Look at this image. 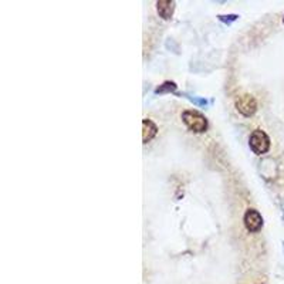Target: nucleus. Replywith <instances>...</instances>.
Segmentation results:
<instances>
[{
    "mask_svg": "<svg viewBox=\"0 0 284 284\" xmlns=\"http://www.w3.org/2000/svg\"><path fill=\"white\" fill-rule=\"evenodd\" d=\"M283 21H284V19H283Z\"/></svg>",
    "mask_w": 284,
    "mask_h": 284,
    "instance_id": "obj_8",
    "label": "nucleus"
},
{
    "mask_svg": "<svg viewBox=\"0 0 284 284\" xmlns=\"http://www.w3.org/2000/svg\"><path fill=\"white\" fill-rule=\"evenodd\" d=\"M182 119H184L185 125H187L190 131L197 132V134L205 132L206 128H207V121H206L205 115L200 114L199 111H195V109H188V111H185V112L182 114Z\"/></svg>",
    "mask_w": 284,
    "mask_h": 284,
    "instance_id": "obj_1",
    "label": "nucleus"
},
{
    "mask_svg": "<svg viewBox=\"0 0 284 284\" xmlns=\"http://www.w3.org/2000/svg\"><path fill=\"white\" fill-rule=\"evenodd\" d=\"M236 108L245 117H250V115H253L256 112L257 104H256V99L252 95L245 94V95H242V97H239L236 99Z\"/></svg>",
    "mask_w": 284,
    "mask_h": 284,
    "instance_id": "obj_3",
    "label": "nucleus"
},
{
    "mask_svg": "<svg viewBox=\"0 0 284 284\" xmlns=\"http://www.w3.org/2000/svg\"><path fill=\"white\" fill-rule=\"evenodd\" d=\"M142 127H144L142 128V129H144V132H142V141H144V144H148L152 138L157 135L158 128L151 119H144V121H142Z\"/></svg>",
    "mask_w": 284,
    "mask_h": 284,
    "instance_id": "obj_6",
    "label": "nucleus"
},
{
    "mask_svg": "<svg viewBox=\"0 0 284 284\" xmlns=\"http://www.w3.org/2000/svg\"><path fill=\"white\" fill-rule=\"evenodd\" d=\"M245 226L249 232H259L263 226V217L255 209H249L245 215Z\"/></svg>",
    "mask_w": 284,
    "mask_h": 284,
    "instance_id": "obj_4",
    "label": "nucleus"
},
{
    "mask_svg": "<svg viewBox=\"0 0 284 284\" xmlns=\"http://www.w3.org/2000/svg\"><path fill=\"white\" fill-rule=\"evenodd\" d=\"M158 13L162 19H171L172 14H174V10H175V1L172 0H159L157 3Z\"/></svg>",
    "mask_w": 284,
    "mask_h": 284,
    "instance_id": "obj_5",
    "label": "nucleus"
},
{
    "mask_svg": "<svg viewBox=\"0 0 284 284\" xmlns=\"http://www.w3.org/2000/svg\"><path fill=\"white\" fill-rule=\"evenodd\" d=\"M177 90V86H175V83H164L159 89L157 90V93H164V91H175Z\"/></svg>",
    "mask_w": 284,
    "mask_h": 284,
    "instance_id": "obj_7",
    "label": "nucleus"
},
{
    "mask_svg": "<svg viewBox=\"0 0 284 284\" xmlns=\"http://www.w3.org/2000/svg\"><path fill=\"white\" fill-rule=\"evenodd\" d=\"M249 145L252 148V151L257 155H263L269 149H270V138L267 137L265 131L262 129H256L252 132L250 139H249Z\"/></svg>",
    "mask_w": 284,
    "mask_h": 284,
    "instance_id": "obj_2",
    "label": "nucleus"
}]
</instances>
